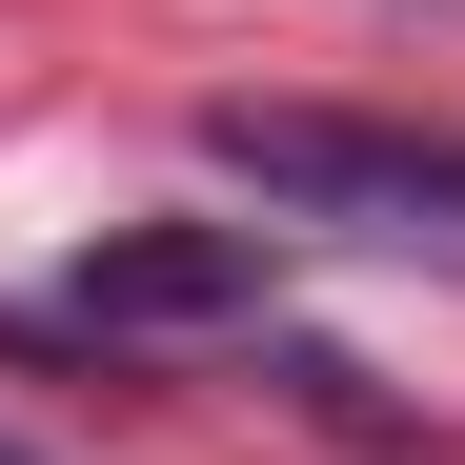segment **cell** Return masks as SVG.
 I'll list each match as a JSON object with an SVG mask.
<instances>
[{"label": "cell", "instance_id": "6da1fadb", "mask_svg": "<svg viewBox=\"0 0 465 465\" xmlns=\"http://www.w3.org/2000/svg\"><path fill=\"white\" fill-rule=\"evenodd\" d=\"M203 163L263 223H405V243H465V142L344 122V102H203Z\"/></svg>", "mask_w": 465, "mask_h": 465}, {"label": "cell", "instance_id": "7a4b0ae2", "mask_svg": "<svg viewBox=\"0 0 465 465\" xmlns=\"http://www.w3.org/2000/svg\"><path fill=\"white\" fill-rule=\"evenodd\" d=\"M263 283H283V223H122V243H82L61 324H102V344H203V324H263Z\"/></svg>", "mask_w": 465, "mask_h": 465}, {"label": "cell", "instance_id": "3957f363", "mask_svg": "<svg viewBox=\"0 0 465 465\" xmlns=\"http://www.w3.org/2000/svg\"><path fill=\"white\" fill-rule=\"evenodd\" d=\"M0 465H41V445H0Z\"/></svg>", "mask_w": 465, "mask_h": 465}]
</instances>
